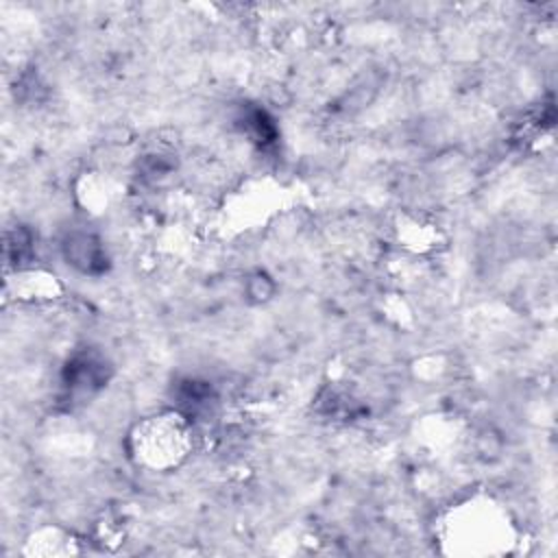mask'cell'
Segmentation results:
<instances>
[{
  "label": "cell",
  "mask_w": 558,
  "mask_h": 558,
  "mask_svg": "<svg viewBox=\"0 0 558 558\" xmlns=\"http://www.w3.org/2000/svg\"><path fill=\"white\" fill-rule=\"evenodd\" d=\"M135 453L142 462L155 469L177 466L190 451L192 445V429L185 423V416L179 412H168L159 416L146 418L137 425Z\"/></svg>",
  "instance_id": "cell-1"
}]
</instances>
